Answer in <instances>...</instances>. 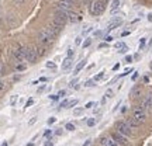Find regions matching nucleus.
<instances>
[{"mask_svg": "<svg viewBox=\"0 0 152 146\" xmlns=\"http://www.w3.org/2000/svg\"><path fill=\"white\" fill-rule=\"evenodd\" d=\"M104 9H106V1L104 0H96L90 6V13L93 16H99L104 11Z\"/></svg>", "mask_w": 152, "mask_h": 146, "instance_id": "f257e3e1", "label": "nucleus"}, {"mask_svg": "<svg viewBox=\"0 0 152 146\" xmlns=\"http://www.w3.org/2000/svg\"><path fill=\"white\" fill-rule=\"evenodd\" d=\"M115 129H117L118 134H121V135H124V136H130L131 134H132L131 128L127 125L125 121H117V122H115Z\"/></svg>", "mask_w": 152, "mask_h": 146, "instance_id": "f03ea898", "label": "nucleus"}, {"mask_svg": "<svg viewBox=\"0 0 152 146\" xmlns=\"http://www.w3.org/2000/svg\"><path fill=\"white\" fill-rule=\"evenodd\" d=\"M132 118L138 122V125H141V124L145 122V119H147V114H145V111H144L141 107H137V108H134V111H132Z\"/></svg>", "mask_w": 152, "mask_h": 146, "instance_id": "7ed1b4c3", "label": "nucleus"}, {"mask_svg": "<svg viewBox=\"0 0 152 146\" xmlns=\"http://www.w3.org/2000/svg\"><path fill=\"white\" fill-rule=\"evenodd\" d=\"M68 21V16H66V11H56L55 14V18H54V24L59 25V27H64Z\"/></svg>", "mask_w": 152, "mask_h": 146, "instance_id": "20e7f679", "label": "nucleus"}, {"mask_svg": "<svg viewBox=\"0 0 152 146\" xmlns=\"http://www.w3.org/2000/svg\"><path fill=\"white\" fill-rule=\"evenodd\" d=\"M38 41H39V44H42V45H49V44L54 41V37L49 35L45 30H42V31L38 33Z\"/></svg>", "mask_w": 152, "mask_h": 146, "instance_id": "39448f33", "label": "nucleus"}, {"mask_svg": "<svg viewBox=\"0 0 152 146\" xmlns=\"http://www.w3.org/2000/svg\"><path fill=\"white\" fill-rule=\"evenodd\" d=\"M26 59L28 60V62H31V63H35L38 59V54H37V51L34 48H26Z\"/></svg>", "mask_w": 152, "mask_h": 146, "instance_id": "423d86ee", "label": "nucleus"}, {"mask_svg": "<svg viewBox=\"0 0 152 146\" xmlns=\"http://www.w3.org/2000/svg\"><path fill=\"white\" fill-rule=\"evenodd\" d=\"M111 138H113V139H114L115 142H117V143H120V145H123V146H131V145H130V142L127 141V138H125L124 135L118 134V132H114Z\"/></svg>", "mask_w": 152, "mask_h": 146, "instance_id": "0eeeda50", "label": "nucleus"}, {"mask_svg": "<svg viewBox=\"0 0 152 146\" xmlns=\"http://www.w3.org/2000/svg\"><path fill=\"white\" fill-rule=\"evenodd\" d=\"M61 30H62V27L56 25V24H51V25H48V27L45 28V31H47V33H48L49 35H52L54 38L61 33Z\"/></svg>", "mask_w": 152, "mask_h": 146, "instance_id": "6e6552de", "label": "nucleus"}, {"mask_svg": "<svg viewBox=\"0 0 152 146\" xmlns=\"http://www.w3.org/2000/svg\"><path fill=\"white\" fill-rule=\"evenodd\" d=\"M141 108L144 110V111H145V110H149V111H151V110H152V93H149L147 97L142 100Z\"/></svg>", "mask_w": 152, "mask_h": 146, "instance_id": "1a4fd4ad", "label": "nucleus"}, {"mask_svg": "<svg viewBox=\"0 0 152 146\" xmlns=\"http://www.w3.org/2000/svg\"><path fill=\"white\" fill-rule=\"evenodd\" d=\"M13 55H14V58L17 59V62H23V60L26 59V48L14 49V51H13Z\"/></svg>", "mask_w": 152, "mask_h": 146, "instance_id": "9d476101", "label": "nucleus"}, {"mask_svg": "<svg viewBox=\"0 0 152 146\" xmlns=\"http://www.w3.org/2000/svg\"><path fill=\"white\" fill-rule=\"evenodd\" d=\"M100 145L102 146H118V143L114 141L113 138H107V136H104L100 139Z\"/></svg>", "mask_w": 152, "mask_h": 146, "instance_id": "9b49d317", "label": "nucleus"}, {"mask_svg": "<svg viewBox=\"0 0 152 146\" xmlns=\"http://www.w3.org/2000/svg\"><path fill=\"white\" fill-rule=\"evenodd\" d=\"M66 16H68V21H71V23H77L80 20L79 16L76 13H73V11H66Z\"/></svg>", "mask_w": 152, "mask_h": 146, "instance_id": "f8f14e48", "label": "nucleus"}, {"mask_svg": "<svg viewBox=\"0 0 152 146\" xmlns=\"http://www.w3.org/2000/svg\"><path fill=\"white\" fill-rule=\"evenodd\" d=\"M121 23H123V20H121V18H115V20H113V21L107 25V30H109V31H111V30H114V28L120 27V25H121Z\"/></svg>", "mask_w": 152, "mask_h": 146, "instance_id": "ddd939ff", "label": "nucleus"}, {"mask_svg": "<svg viewBox=\"0 0 152 146\" xmlns=\"http://www.w3.org/2000/svg\"><path fill=\"white\" fill-rule=\"evenodd\" d=\"M141 94H142V89H141L140 86L134 87V89L131 90V97H132V98H138V97H141Z\"/></svg>", "mask_w": 152, "mask_h": 146, "instance_id": "4468645a", "label": "nucleus"}, {"mask_svg": "<svg viewBox=\"0 0 152 146\" xmlns=\"http://www.w3.org/2000/svg\"><path fill=\"white\" fill-rule=\"evenodd\" d=\"M61 68H62V70H69V69L72 68V59L71 58H65V60L62 62V66H61Z\"/></svg>", "mask_w": 152, "mask_h": 146, "instance_id": "2eb2a0df", "label": "nucleus"}, {"mask_svg": "<svg viewBox=\"0 0 152 146\" xmlns=\"http://www.w3.org/2000/svg\"><path fill=\"white\" fill-rule=\"evenodd\" d=\"M85 65H86V60H85V59H83V60H80V62L77 63V66H76V68H75V75H76V73H79V72H80L82 69L85 68Z\"/></svg>", "mask_w": 152, "mask_h": 146, "instance_id": "dca6fc26", "label": "nucleus"}, {"mask_svg": "<svg viewBox=\"0 0 152 146\" xmlns=\"http://www.w3.org/2000/svg\"><path fill=\"white\" fill-rule=\"evenodd\" d=\"M58 6H59L61 9H65V10H68V9H69L72 4H71V3H68L66 0H61L59 3H58Z\"/></svg>", "mask_w": 152, "mask_h": 146, "instance_id": "f3484780", "label": "nucleus"}, {"mask_svg": "<svg viewBox=\"0 0 152 146\" xmlns=\"http://www.w3.org/2000/svg\"><path fill=\"white\" fill-rule=\"evenodd\" d=\"M127 125H128V126H130L131 129H132V128H137V126H138V122H137L135 119H134L132 117H131V118L128 119V121H127Z\"/></svg>", "mask_w": 152, "mask_h": 146, "instance_id": "a211bd4d", "label": "nucleus"}, {"mask_svg": "<svg viewBox=\"0 0 152 146\" xmlns=\"http://www.w3.org/2000/svg\"><path fill=\"white\" fill-rule=\"evenodd\" d=\"M120 7V0H113V3H111V10H117Z\"/></svg>", "mask_w": 152, "mask_h": 146, "instance_id": "6ab92c4d", "label": "nucleus"}, {"mask_svg": "<svg viewBox=\"0 0 152 146\" xmlns=\"http://www.w3.org/2000/svg\"><path fill=\"white\" fill-rule=\"evenodd\" d=\"M83 114V108H75L73 110V115L75 117H79V115H82Z\"/></svg>", "mask_w": 152, "mask_h": 146, "instance_id": "aec40b11", "label": "nucleus"}, {"mask_svg": "<svg viewBox=\"0 0 152 146\" xmlns=\"http://www.w3.org/2000/svg\"><path fill=\"white\" fill-rule=\"evenodd\" d=\"M45 52H47V49L44 48V46H39V48H38V52H37V54L39 55V56H42V55H45Z\"/></svg>", "mask_w": 152, "mask_h": 146, "instance_id": "412c9836", "label": "nucleus"}, {"mask_svg": "<svg viewBox=\"0 0 152 146\" xmlns=\"http://www.w3.org/2000/svg\"><path fill=\"white\" fill-rule=\"evenodd\" d=\"M75 105H77V100H72V101H69L66 108H72V107H75Z\"/></svg>", "mask_w": 152, "mask_h": 146, "instance_id": "4be33fe9", "label": "nucleus"}, {"mask_svg": "<svg viewBox=\"0 0 152 146\" xmlns=\"http://www.w3.org/2000/svg\"><path fill=\"white\" fill-rule=\"evenodd\" d=\"M14 6H23L24 4V0H11Z\"/></svg>", "mask_w": 152, "mask_h": 146, "instance_id": "5701e85b", "label": "nucleus"}, {"mask_svg": "<svg viewBox=\"0 0 152 146\" xmlns=\"http://www.w3.org/2000/svg\"><path fill=\"white\" fill-rule=\"evenodd\" d=\"M114 46H115L117 49H124V48H127V46H125V45H124L123 42H117L115 45H114Z\"/></svg>", "mask_w": 152, "mask_h": 146, "instance_id": "b1692460", "label": "nucleus"}, {"mask_svg": "<svg viewBox=\"0 0 152 146\" xmlns=\"http://www.w3.org/2000/svg\"><path fill=\"white\" fill-rule=\"evenodd\" d=\"M47 68H49V69H55L56 66H55L54 62H47Z\"/></svg>", "mask_w": 152, "mask_h": 146, "instance_id": "393cba45", "label": "nucleus"}, {"mask_svg": "<svg viewBox=\"0 0 152 146\" xmlns=\"http://www.w3.org/2000/svg\"><path fill=\"white\" fill-rule=\"evenodd\" d=\"M106 97H107V98H111V97H113V90H111V89L106 92Z\"/></svg>", "mask_w": 152, "mask_h": 146, "instance_id": "a878e982", "label": "nucleus"}, {"mask_svg": "<svg viewBox=\"0 0 152 146\" xmlns=\"http://www.w3.org/2000/svg\"><path fill=\"white\" fill-rule=\"evenodd\" d=\"M66 129L68 131H75V125L73 124H66Z\"/></svg>", "mask_w": 152, "mask_h": 146, "instance_id": "bb28decb", "label": "nucleus"}, {"mask_svg": "<svg viewBox=\"0 0 152 146\" xmlns=\"http://www.w3.org/2000/svg\"><path fill=\"white\" fill-rule=\"evenodd\" d=\"M90 44H92V39H86V41L83 42V48H87V46H89Z\"/></svg>", "mask_w": 152, "mask_h": 146, "instance_id": "cd10ccee", "label": "nucleus"}, {"mask_svg": "<svg viewBox=\"0 0 152 146\" xmlns=\"http://www.w3.org/2000/svg\"><path fill=\"white\" fill-rule=\"evenodd\" d=\"M93 105H96V103H94V101H89V103H87L85 107H86V108H92Z\"/></svg>", "mask_w": 152, "mask_h": 146, "instance_id": "c85d7f7f", "label": "nucleus"}, {"mask_svg": "<svg viewBox=\"0 0 152 146\" xmlns=\"http://www.w3.org/2000/svg\"><path fill=\"white\" fill-rule=\"evenodd\" d=\"M16 69L17 70H26V65H17Z\"/></svg>", "mask_w": 152, "mask_h": 146, "instance_id": "c756f323", "label": "nucleus"}, {"mask_svg": "<svg viewBox=\"0 0 152 146\" xmlns=\"http://www.w3.org/2000/svg\"><path fill=\"white\" fill-rule=\"evenodd\" d=\"M68 104H69V101L65 100V101H62V103H61V107H62V108H66V107H68Z\"/></svg>", "mask_w": 152, "mask_h": 146, "instance_id": "7c9ffc66", "label": "nucleus"}, {"mask_svg": "<svg viewBox=\"0 0 152 146\" xmlns=\"http://www.w3.org/2000/svg\"><path fill=\"white\" fill-rule=\"evenodd\" d=\"M33 104H34V100H33V98H30V100H28L27 103H26V107H31Z\"/></svg>", "mask_w": 152, "mask_h": 146, "instance_id": "2f4dec72", "label": "nucleus"}, {"mask_svg": "<svg viewBox=\"0 0 152 146\" xmlns=\"http://www.w3.org/2000/svg\"><path fill=\"white\" fill-rule=\"evenodd\" d=\"M94 122H96V121H94V119H93V118L87 119V125H89V126H93V125H94Z\"/></svg>", "mask_w": 152, "mask_h": 146, "instance_id": "473e14b6", "label": "nucleus"}, {"mask_svg": "<svg viewBox=\"0 0 152 146\" xmlns=\"http://www.w3.org/2000/svg\"><path fill=\"white\" fill-rule=\"evenodd\" d=\"M71 87H73V89H77V87H79V86H77V81H76V80H72L71 81Z\"/></svg>", "mask_w": 152, "mask_h": 146, "instance_id": "72a5a7b5", "label": "nucleus"}, {"mask_svg": "<svg viewBox=\"0 0 152 146\" xmlns=\"http://www.w3.org/2000/svg\"><path fill=\"white\" fill-rule=\"evenodd\" d=\"M85 86H87V87H92V86H94V81L93 80H87L86 81V84Z\"/></svg>", "mask_w": 152, "mask_h": 146, "instance_id": "f704fd0d", "label": "nucleus"}, {"mask_svg": "<svg viewBox=\"0 0 152 146\" xmlns=\"http://www.w3.org/2000/svg\"><path fill=\"white\" fill-rule=\"evenodd\" d=\"M100 79H103V73H99L94 76V80H100Z\"/></svg>", "mask_w": 152, "mask_h": 146, "instance_id": "c9c22d12", "label": "nucleus"}, {"mask_svg": "<svg viewBox=\"0 0 152 146\" xmlns=\"http://www.w3.org/2000/svg\"><path fill=\"white\" fill-rule=\"evenodd\" d=\"M72 56H73V49H68V58L72 59Z\"/></svg>", "mask_w": 152, "mask_h": 146, "instance_id": "e433bc0d", "label": "nucleus"}, {"mask_svg": "<svg viewBox=\"0 0 152 146\" xmlns=\"http://www.w3.org/2000/svg\"><path fill=\"white\" fill-rule=\"evenodd\" d=\"M58 96H59V97H65V96H66V92H65V90H61V92L58 93Z\"/></svg>", "mask_w": 152, "mask_h": 146, "instance_id": "4c0bfd02", "label": "nucleus"}, {"mask_svg": "<svg viewBox=\"0 0 152 146\" xmlns=\"http://www.w3.org/2000/svg\"><path fill=\"white\" fill-rule=\"evenodd\" d=\"M16 100H17V96H13V97H11V101H10L11 105H14V104H16Z\"/></svg>", "mask_w": 152, "mask_h": 146, "instance_id": "58836bf2", "label": "nucleus"}, {"mask_svg": "<svg viewBox=\"0 0 152 146\" xmlns=\"http://www.w3.org/2000/svg\"><path fill=\"white\" fill-rule=\"evenodd\" d=\"M55 121H56V118H55V117H51V118L48 119V124H49V125H51V124H54Z\"/></svg>", "mask_w": 152, "mask_h": 146, "instance_id": "ea45409f", "label": "nucleus"}, {"mask_svg": "<svg viewBox=\"0 0 152 146\" xmlns=\"http://www.w3.org/2000/svg\"><path fill=\"white\" fill-rule=\"evenodd\" d=\"M75 44H76V45H80V44H82V38L80 37L76 38V39H75Z\"/></svg>", "mask_w": 152, "mask_h": 146, "instance_id": "a19ab883", "label": "nucleus"}, {"mask_svg": "<svg viewBox=\"0 0 152 146\" xmlns=\"http://www.w3.org/2000/svg\"><path fill=\"white\" fill-rule=\"evenodd\" d=\"M35 121H37V118L30 119V121H28V125H30V126H31V125H34V124H35Z\"/></svg>", "mask_w": 152, "mask_h": 146, "instance_id": "79ce46f5", "label": "nucleus"}, {"mask_svg": "<svg viewBox=\"0 0 152 146\" xmlns=\"http://www.w3.org/2000/svg\"><path fill=\"white\" fill-rule=\"evenodd\" d=\"M49 98H51V100H54V101H56V100L59 98V96H49Z\"/></svg>", "mask_w": 152, "mask_h": 146, "instance_id": "37998d69", "label": "nucleus"}, {"mask_svg": "<svg viewBox=\"0 0 152 146\" xmlns=\"http://www.w3.org/2000/svg\"><path fill=\"white\" fill-rule=\"evenodd\" d=\"M4 89V81H0V92Z\"/></svg>", "mask_w": 152, "mask_h": 146, "instance_id": "c03bdc74", "label": "nucleus"}, {"mask_svg": "<svg viewBox=\"0 0 152 146\" xmlns=\"http://www.w3.org/2000/svg\"><path fill=\"white\" fill-rule=\"evenodd\" d=\"M104 39H106L107 42H110V41H113V37H110V35H109V37H106V38H104Z\"/></svg>", "mask_w": 152, "mask_h": 146, "instance_id": "a18cd8bd", "label": "nucleus"}, {"mask_svg": "<svg viewBox=\"0 0 152 146\" xmlns=\"http://www.w3.org/2000/svg\"><path fill=\"white\" fill-rule=\"evenodd\" d=\"M137 77H138V72H135V73L132 75V80H137Z\"/></svg>", "mask_w": 152, "mask_h": 146, "instance_id": "49530a36", "label": "nucleus"}, {"mask_svg": "<svg viewBox=\"0 0 152 146\" xmlns=\"http://www.w3.org/2000/svg\"><path fill=\"white\" fill-rule=\"evenodd\" d=\"M106 46H107V44H100L99 45V48H106Z\"/></svg>", "mask_w": 152, "mask_h": 146, "instance_id": "de8ad7c7", "label": "nucleus"}, {"mask_svg": "<svg viewBox=\"0 0 152 146\" xmlns=\"http://www.w3.org/2000/svg\"><path fill=\"white\" fill-rule=\"evenodd\" d=\"M45 146H54V143L52 142H45Z\"/></svg>", "mask_w": 152, "mask_h": 146, "instance_id": "09e8293b", "label": "nucleus"}, {"mask_svg": "<svg viewBox=\"0 0 152 146\" xmlns=\"http://www.w3.org/2000/svg\"><path fill=\"white\" fill-rule=\"evenodd\" d=\"M44 135H45V136H49V135H51V131H45V134H44Z\"/></svg>", "mask_w": 152, "mask_h": 146, "instance_id": "8fccbe9b", "label": "nucleus"}, {"mask_svg": "<svg viewBox=\"0 0 152 146\" xmlns=\"http://www.w3.org/2000/svg\"><path fill=\"white\" fill-rule=\"evenodd\" d=\"M118 68H120V65H118V63H117V65H114V68H113V70H117V69H118Z\"/></svg>", "mask_w": 152, "mask_h": 146, "instance_id": "3c124183", "label": "nucleus"}, {"mask_svg": "<svg viewBox=\"0 0 152 146\" xmlns=\"http://www.w3.org/2000/svg\"><path fill=\"white\" fill-rule=\"evenodd\" d=\"M44 89H45V86H41V87H39V89H38V93H41V92H42V90H44Z\"/></svg>", "mask_w": 152, "mask_h": 146, "instance_id": "603ef678", "label": "nucleus"}, {"mask_svg": "<svg viewBox=\"0 0 152 146\" xmlns=\"http://www.w3.org/2000/svg\"><path fill=\"white\" fill-rule=\"evenodd\" d=\"M125 60H127V62H131V60H132V58H131V56H127V58H125Z\"/></svg>", "mask_w": 152, "mask_h": 146, "instance_id": "864d4df0", "label": "nucleus"}, {"mask_svg": "<svg viewBox=\"0 0 152 146\" xmlns=\"http://www.w3.org/2000/svg\"><path fill=\"white\" fill-rule=\"evenodd\" d=\"M0 75H3V66H1V63H0Z\"/></svg>", "mask_w": 152, "mask_h": 146, "instance_id": "5fc2aeb1", "label": "nucleus"}, {"mask_svg": "<svg viewBox=\"0 0 152 146\" xmlns=\"http://www.w3.org/2000/svg\"><path fill=\"white\" fill-rule=\"evenodd\" d=\"M128 34H130V33H128V31H124V33L121 34V35H123V37H125V35H128Z\"/></svg>", "mask_w": 152, "mask_h": 146, "instance_id": "6e6d98bb", "label": "nucleus"}, {"mask_svg": "<svg viewBox=\"0 0 152 146\" xmlns=\"http://www.w3.org/2000/svg\"><path fill=\"white\" fill-rule=\"evenodd\" d=\"M89 145H90V141H87V142H85V145H83V146H89Z\"/></svg>", "mask_w": 152, "mask_h": 146, "instance_id": "4d7b16f0", "label": "nucleus"}, {"mask_svg": "<svg viewBox=\"0 0 152 146\" xmlns=\"http://www.w3.org/2000/svg\"><path fill=\"white\" fill-rule=\"evenodd\" d=\"M148 18H149V21H152V14H149V16H148Z\"/></svg>", "mask_w": 152, "mask_h": 146, "instance_id": "13d9d810", "label": "nucleus"}, {"mask_svg": "<svg viewBox=\"0 0 152 146\" xmlns=\"http://www.w3.org/2000/svg\"><path fill=\"white\" fill-rule=\"evenodd\" d=\"M1 146H7V142H3V143H1Z\"/></svg>", "mask_w": 152, "mask_h": 146, "instance_id": "bf43d9fd", "label": "nucleus"}, {"mask_svg": "<svg viewBox=\"0 0 152 146\" xmlns=\"http://www.w3.org/2000/svg\"><path fill=\"white\" fill-rule=\"evenodd\" d=\"M66 1H68V3H71V4L73 3V0H66Z\"/></svg>", "mask_w": 152, "mask_h": 146, "instance_id": "052dcab7", "label": "nucleus"}, {"mask_svg": "<svg viewBox=\"0 0 152 146\" xmlns=\"http://www.w3.org/2000/svg\"><path fill=\"white\" fill-rule=\"evenodd\" d=\"M27 146H34V143H28V145Z\"/></svg>", "mask_w": 152, "mask_h": 146, "instance_id": "680f3d73", "label": "nucleus"}, {"mask_svg": "<svg viewBox=\"0 0 152 146\" xmlns=\"http://www.w3.org/2000/svg\"><path fill=\"white\" fill-rule=\"evenodd\" d=\"M151 68H152V66H151Z\"/></svg>", "mask_w": 152, "mask_h": 146, "instance_id": "e2e57ef3", "label": "nucleus"}]
</instances>
